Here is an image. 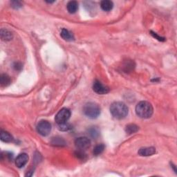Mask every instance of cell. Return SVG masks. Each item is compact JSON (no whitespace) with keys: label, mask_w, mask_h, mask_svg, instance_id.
I'll list each match as a JSON object with an SVG mask.
<instances>
[{"label":"cell","mask_w":177,"mask_h":177,"mask_svg":"<svg viewBox=\"0 0 177 177\" xmlns=\"http://www.w3.org/2000/svg\"><path fill=\"white\" fill-rule=\"evenodd\" d=\"M113 4L109 0H104L100 3V7L104 11H110L113 8Z\"/></svg>","instance_id":"5bb4252c"},{"label":"cell","mask_w":177,"mask_h":177,"mask_svg":"<svg viewBox=\"0 0 177 177\" xmlns=\"http://www.w3.org/2000/svg\"><path fill=\"white\" fill-rule=\"evenodd\" d=\"M93 89L96 93L101 94V95H102V94H106L109 93V87L102 85L98 80H96V81L93 82Z\"/></svg>","instance_id":"52a82bcc"},{"label":"cell","mask_w":177,"mask_h":177,"mask_svg":"<svg viewBox=\"0 0 177 177\" xmlns=\"http://www.w3.org/2000/svg\"><path fill=\"white\" fill-rule=\"evenodd\" d=\"M99 131L96 127H93L88 129V134L92 138H96L99 136Z\"/></svg>","instance_id":"ffe728a7"},{"label":"cell","mask_w":177,"mask_h":177,"mask_svg":"<svg viewBox=\"0 0 177 177\" xmlns=\"http://www.w3.org/2000/svg\"><path fill=\"white\" fill-rule=\"evenodd\" d=\"M75 145L79 150L84 151L90 148L91 140L87 137H79L75 140Z\"/></svg>","instance_id":"8992f818"},{"label":"cell","mask_w":177,"mask_h":177,"mask_svg":"<svg viewBox=\"0 0 177 177\" xmlns=\"http://www.w3.org/2000/svg\"><path fill=\"white\" fill-rule=\"evenodd\" d=\"M104 148H105V146L104 144H102V143L96 145L93 149V154L95 155V156H98V155L102 154L104 151Z\"/></svg>","instance_id":"ac0fdd59"},{"label":"cell","mask_w":177,"mask_h":177,"mask_svg":"<svg viewBox=\"0 0 177 177\" xmlns=\"http://www.w3.org/2000/svg\"><path fill=\"white\" fill-rule=\"evenodd\" d=\"M10 4H11V6L13 7L14 8H16V9H18V8L22 7V4L20 2H18V1H13L10 2Z\"/></svg>","instance_id":"44dd1931"},{"label":"cell","mask_w":177,"mask_h":177,"mask_svg":"<svg viewBox=\"0 0 177 177\" xmlns=\"http://www.w3.org/2000/svg\"><path fill=\"white\" fill-rule=\"evenodd\" d=\"M156 153V149L153 147L149 148H140L138 151V154L141 156H149Z\"/></svg>","instance_id":"9c48e42d"},{"label":"cell","mask_w":177,"mask_h":177,"mask_svg":"<svg viewBox=\"0 0 177 177\" xmlns=\"http://www.w3.org/2000/svg\"><path fill=\"white\" fill-rule=\"evenodd\" d=\"M51 144L54 146L62 147V146L66 145V142L62 138L55 137V138H53V139L51 140Z\"/></svg>","instance_id":"9a60e30c"},{"label":"cell","mask_w":177,"mask_h":177,"mask_svg":"<svg viewBox=\"0 0 177 177\" xmlns=\"http://www.w3.org/2000/svg\"><path fill=\"white\" fill-rule=\"evenodd\" d=\"M10 77L6 74H2L0 77V83L3 87H6L10 83Z\"/></svg>","instance_id":"e0dca14e"},{"label":"cell","mask_w":177,"mask_h":177,"mask_svg":"<svg viewBox=\"0 0 177 177\" xmlns=\"http://www.w3.org/2000/svg\"><path fill=\"white\" fill-rule=\"evenodd\" d=\"M151 34L153 35V37H155L156 39H157V40H159V41H164L165 40V38H163V37H160V36L158 35L156 33H153V32H151Z\"/></svg>","instance_id":"7402d4cb"},{"label":"cell","mask_w":177,"mask_h":177,"mask_svg":"<svg viewBox=\"0 0 177 177\" xmlns=\"http://www.w3.org/2000/svg\"><path fill=\"white\" fill-rule=\"evenodd\" d=\"M29 160V156L26 153L19 154L15 159V165L18 167L22 168L26 164Z\"/></svg>","instance_id":"ba28073f"},{"label":"cell","mask_w":177,"mask_h":177,"mask_svg":"<svg viewBox=\"0 0 177 177\" xmlns=\"http://www.w3.org/2000/svg\"><path fill=\"white\" fill-rule=\"evenodd\" d=\"M83 112L88 118L95 119L100 114V107L96 102H87L83 107Z\"/></svg>","instance_id":"3957f363"},{"label":"cell","mask_w":177,"mask_h":177,"mask_svg":"<svg viewBox=\"0 0 177 177\" xmlns=\"http://www.w3.org/2000/svg\"><path fill=\"white\" fill-rule=\"evenodd\" d=\"M0 138H1V140L3 141V142H5V143H10V142H12L13 140V136L9 134V133L6 131H3V130L1 131V134H0Z\"/></svg>","instance_id":"7c38bea8"},{"label":"cell","mask_w":177,"mask_h":177,"mask_svg":"<svg viewBox=\"0 0 177 177\" xmlns=\"http://www.w3.org/2000/svg\"><path fill=\"white\" fill-rule=\"evenodd\" d=\"M71 116V112L69 109L66 108H63V109H60L59 112L57 113L55 116V120L57 124H62L67 123V121Z\"/></svg>","instance_id":"277c9868"},{"label":"cell","mask_w":177,"mask_h":177,"mask_svg":"<svg viewBox=\"0 0 177 177\" xmlns=\"http://www.w3.org/2000/svg\"><path fill=\"white\" fill-rule=\"evenodd\" d=\"M37 131L40 135L46 136L51 132V124L47 120H41L37 125Z\"/></svg>","instance_id":"5b68a950"},{"label":"cell","mask_w":177,"mask_h":177,"mask_svg":"<svg viewBox=\"0 0 177 177\" xmlns=\"http://www.w3.org/2000/svg\"><path fill=\"white\" fill-rule=\"evenodd\" d=\"M61 37H62L64 40L66 41H72L74 40L73 35L72 34V33H71L69 30L63 29L61 31L60 33Z\"/></svg>","instance_id":"8fae6325"},{"label":"cell","mask_w":177,"mask_h":177,"mask_svg":"<svg viewBox=\"0 0 177 177\" xmlns=\"http://www.w3.org/2000/svg\"><path fill=\"white\" fill-rule=\"evenodd\" d=\"M136 113L141 118H149L153 114V107L148 102L141 101L136 107Z\"/></svg>","instance_id":"7a4b0ae2"},{"label":"cell","mask_w":177,"mask_h":177,"mask_svg":"<svg viewBox=\"0 0 177 177\" xmlns=\"http://www.w3.org/2000/svg\"><path fill=\"white\" fill-rule=\"evenodd\" d=\"M0 35H1V39L4 41H9L12 40L13 37L12 33L6 29H2Z\"/></svg>","instance_id":"4fadbf2b"},{"label":"cell","mask_w":177,"mask_h":177,"mask_svg":"<svg viewBox=\"0 0 177 177\" xmlns=\"http://www.w3.org/2000/svg\"><path fill=\"white\" fill-rule=\"evenodd\" d=\"M66 8H67V10L69 13L73 14L76 13L78 9V4L76 1H71L67 4Z\"/></svg>","instance_id":"30bf717a"},{"label":"cell","mask_w":177,"mask_h":177,"mask_svg":"<svg viewBox=\"0 0 177 177\" xmlns=\"http://www.w3.org/2000/svg\"><path fill=\"white\" fill-rule=\"evenodd\" d=\"M57 128L58 129L60 130V131L66 132V131H69V129H71V126L68 123H65L57 124Z\"/></svg>","instance_id":"d6986e66"},{"label":"cell","mask_w":177,"mask_h":177,"mask_svg":"<svg viewBox=\"0 0 177 177\" xmlns=\"http://www.w3.org/2000/svg\"><path fill=\"white\" fill-rule=\"evenodd\" d=\"M138 127L137 125H136L135 124H130L127 125L125 127V132H127V134H134V133L137 132L138 131Z\"/></svg>","instance_id":"2e32d148"},{"label":"cell","mask_w":177,"mask_h":177,"mask_svg":"<svg viewBox=\"0 0 177 177\" xmlns=\"http://www.w3.org/2000/svg\"><path fill=\"white\" fill-rule=\"evenodd\" d=\"M128 107L122 102H115L111 105L110 112L112 115L116 119H123L128 114Z\"/></svg>","instance_id":"6da1fadb"}]
</instances>
